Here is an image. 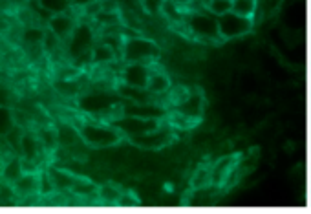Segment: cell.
<instances>
[{
  "mask_svg": "<svg viewBox=\"0 0 311 214\" xmlns=\"http://www.w3.org/2000/svg\"><path fill=\"white\" fill-rule=\"evenodd\" d=\"M161 50L160 46L156 44L154 41H148V39H143V37H125V44L123 51H121V59L125 63H141L148 64L160 59Z\"/></svg>",
  "mask_w": 311,
  "mask_h": 214,
  "instance_id": "cell-1",
  "label": "cell"
},
{
  "mask_svg": "<svg viewBox=\"0 0 311 214\" xmlns=\"http://www.w3.org/2000/svg\"><path fill=\"white\" fill-rule=\"evenodd\" d=\"M79 136L82 137V141L86 145L94 146V148H101V146H112L119 143L121 139V132L117 128L108 127L103 123H84L79 128Z\"/></svg>",
  "mask_w": 311,
  "mask_h": 214,
  "instance_id": "cell-2",
  "label": "cell"
},
{
  "mask_svg": "<svg viewBox=\"0 0 311 214\" xmlns=\"http://www.w3.org/2000/svg\"><path fill=\"white\" fill-rule=\"evenodd\" d=\"M218 20V33L222 41H233L238 37H243L253 29V18L240 17V15L229 11L216 17Z\"/></svg>",
  "mask_w": 311,
  "mask_h": 214,
  "instance_id": "cell-3",
  "label": "cell"
},
{
  "mask_svg": "<svg viewBox=\"0 0 311 214\" xmlns=\"http://www.w3.org/2000/svg\"><path fill=\"white\" fill-rule=\"evenodd\" d=\"M187 26L198 39L201 41H216L220 39L218 20L209 11H196L187 17Z\"/></svg>",
  "mask_w": 311,
  "mask_h": 214,
  "instance_id": "cell-4",
  "label": "cell"
},
{
  "mask_svg": "<svg viewBox=\"0 0 311 214\" xmlns=\"http://www.w3.org/2000/svg\"><path fill=\"white\" fill-rule=\"evenodd\" d=\"M174 128L172 127H158L150 132L139 134V136H130V141L137 145L139 148H148V150H158L163 146L170 145L174 139Z\"/></svg>",
  "mask_w": 311,
  "mask_h": 214,
  "instance_id": "cell-5",
  "label": "cell"
},
{
  "mask_svg": "<svg viewBox=\"0 0 311 214\" xmlns=\"http://www.w3.org/2000/svg\"><path fill=\"white\" fill-rule=\"evenodd\" d=\"M203 108H205V99L201 96V91L198 90H189V94L183 97V101H179L178 105L174 106V112L185 115V117L198 121L203 115Z\"/></svg>",
  "mask_w": 311,
  "mask_h": 214,
  "instance_id": "cell-6",
  "label": "cell"
},
{
  "mask_svg": "<svg viewBox=\"0 0 311 214\" xmlns=\"http://www.w3.org/2000/svg\"><path fill=\"white\" fill-rule=\"evenodd\" d=\"M150 66L141 63H128L123 70V82L128 86L146 88V82L150 77Z\"/></svg>",
  "mask_w": 311,
  "mask_h": 214,
  "instance_id": "cell-7",
  "label": "cell"
},
{
  "mask_svg": "<svg viewBox=\"0 0 311 214\" xmlns=\"http://www.w3.org/2000/svg\"><path fill=\"white\" fill-rule=\"evenodd\" d=\"M234 160H236V156H224L218 161H214V165L210 167V183L212 185H216V187L225 185L227 178L234 170V165H236Z\"/></svg>",
  "mask_w": 311,
  "mask_h": 214,
  "instance_id": "cell-8",
  "label": "cell"
},
{
  "mask_svg": "<svg viewBox=\"0 0 311 214\" xmlns=\"http://www.w3.org/2000/svg\"><path fill=\"white\" fill-rule=\"evenodd\" d=\"M72 42H70V53L73 57L84 53L90 50V46L94 44V35H91L90 27L88 26H75L72 35Z\"/></svg>",
  "mask_w": 311,
  "mask_h": 214,
  "instance_id": "cell-9",
  "label": "cell"
},
{
  "mask_svg": "<svg viewBox=\"0 0 311 214\" xmlns=\"http://www.w3.org/2000/svg\"><path fill=\"white\" fill-rule=\"evenodd\" d=\"M48 29L51 33H55L59 39H66L75 29V20H73V17H70L66 13H55L48 18Z\"/></svg>",
  "mask_w": 311,
  "mask_h": 214,
  "instance_id": "cell-10",
  "label": "cell"
},
{
  "mask_svg": "<svg viewBox=\"0 0 311 214\" xmlns=\"http://www.w3.org/2000/svg\"><path fill=\"white\" fill-rule=\"evenodd\" d=\"M11 187H13V194L20 198L35 194L39 192V172H24Z\"/></svg>",
  "mask_w": 311,
  "mask_h": 214,
  "instance_id": "cell-11",
  "label": "cell"
},
{
  "mask_svg": "<svg viewBox=\"0 0 311 214\" xmlns=\"http://www.w3.org/2000/svg\"><path fill=\"white\" fill-rule=\"evenodd\" d=\"M117 94L125 99L132 101L134 105H145V103H154V97L146 88H136V86H128L125 82H121L117 86Z\"/></svg>",
  "mask_w": 311,
  "mask_h": 214,
  "instance_id": "cell-12",
  "label": "cell"
},
{
  "mask_svg": "<svg viewBox=\"0 0 311 214\" xmlns=\"http://www.w3.org/2000/svg\"><path fill=\"white\" fill-rule=\"evenodd\" d=\"M146 90L150 91L152 96H163V94H169L170 91V79L167 73L163 72H150V77L146 82Z\"/></svg>",
  "mask_w": 311,
  "mask_h": 214,
  "instance_id": "cell-13",
  "label": "cell"
},
{
  "mask_svg": "<svg viewBox=\"0 0 311 214\" xmlns=\"http://www.w3.org/2000/svg\"><path fill=\"white\" fill-rule=\"evenodd\" d=\"M48 174L51 176L55 191L70 192V189H72V185H73V179H75V174L68 172V170H63V169H55V167H50V169H48Z\"/></svg>",
  "mask_w": 311,
  "mask_h": 214,
  "instance_id": "cell-14",
  "label": "cell"
},
{
  "mask_svg": "<svg viewBox=\"0 0 311 214\" xmlns=\"http://www.w3.org/2000/svg\"><path fill=\"white\" fill-rule=\"evenodd\" d=\"M24 174L22 170V160L20 158H11V160L4 161L2 170H0V178L4 179L8 185H13L20 176Z\"/></svg>",
  "mask_w": 311,
  "mask_h": 214,
  "instance_id": "cell-15",
  "label": "cell"
},
{
  "mask_svg": "<svg viewBox=\"0 0 311 214\" xmlns=\"http://www.w3.org/2000/svg\"><path fill=\"white\" fill-rule=\"evenodd\" d=\"M20 152H22L24 160L39 161V154H41V143L37 141V137L32 136V134H22V136H20Z\"/></svg>",
  "mask_w": 311,
  "mask_h": 214,
  "instance_id": "cell-16",
  "label": "cell"
},
{
  "mask_svg": "<svg viewBox=\"0 0 311 214\" xmlns=\"http://www.w3.org/2000/svg\"><path fill=\"white\" fill-rule=\"evenodd\" d=\"M115 51L106 46L103 41L96 42V44L91 46V63L94 64H110L115 60Z\"/></svg>",
  "mask_w": 311,
  "mask_h": 214,
  "instance_id": "cell-17",
  "label": "cell"
},
{
  "mask_svg": "<svg viewBox=\"0 0 311 214\" xmlns=\"http://www.w3.org/2000/svg\"><path fill=\"white\" fill-rule=\"evenodd\" d=\"M73 196H81V198H88V196H97V185L91 179L82 178V176H75L73 179V185L70 189Z\"/></svg>",
  "mask_w": 311,
  "mask_h": 214,
  "instance_id": "cell-18",
  "label": "cell"
},
{
  "mask_svg": "<svg viewBox=\"0 0 311 214\" xmlns=\"http://www.w3.org/2000/svg\"><path fill=\"white\" fill-rule=\"evenodd\" d=\"M121 189L114 183H105V185H99L97 187V198H99L103 203L106 205H117V200L121 196Z\"/></svg>",
  "mask_w": 311,
  "mask_h": 214,
  "instance_id": "cell-19",
  "label": "cell"
},
{
  "mask_svg": "<svg viewBox=\"0 0 311 214\" xmlns=\"http://www.w3.org/2000/svg\"><path fill=\"white\" fill-rule=\"evenodd\" d=\"M210 185V167L201 165L194 170V174L191 176V187L194 191H203L205 187Z\"/></svg>",
  "mask_w": 311,
  "mask_h": 214,
  "instance_id": "cell-20",
  "label": "cell"
},
{
  "mask_svg": "<svg viewBox=\"0 0 311 214\" xmlns=\"http://www.w3.org/2000/svg\"><path fill=\"white\" fill-rule=\"evenodd\" d=\"M256 8H258V0H233L231 11L240 15V17L253 18L256 13Z\"/></svg>",
  "mask_w": 311,
  "mask_h": 214,
  "instance_id": "cell-21",
  "label": "cell"
},
{
  "mask_svg": "<svg viewBox=\"0 0 311 214\" xmlns=\"http://www.w3.org/2000/svg\"><path fill=\"white\" fill-rule=\"evenodd\" d=\"M161 15H165L170 22H181V20H183L181 6L176 4L174 0H163V6H161Z\"/></svg>",
  "mask_w": 311,
  "mask_h": 214,
  "instance_id": "cell-22",
  "label": "cell"
},
{
  "mask_svg": "<svg viewBox=\"0 0 311 214\" xmlns=\"http://www.w3.org/2000/svg\"><path fill=\"white\" fill-rule=\"evenodd\" d=\"M39 137H41V145L44 146L48 152H53L59 148V134H57V130H53V128H42Z\"/></svg>",
  "mask_w": 311,
  "mask_h": 214,
  "instance_id": "cell-23",
  "label": "cell"
},
{
  "mask_svg": "<svg viewBox=\"0 0 311 214\" xmlns=\"http://www.w3.org/2000/svg\"><path fill=\"white\" fill-rule=\"evenodd\" d=\"M231 8H233V0H207V4H205V9L209 13L214 15V17L229 13Z\"/></svg>",
  "mask_w": 311,
  "mask_h": 214,
  "instance_id": "cell-24",
  "label": "cell"
},
{
  "mask_svg": "<svg viewBox=\"0 0 311 214\" xmlns=\"http://www.w3.org/2000/svg\"><path fill=\"white\" fill-rule=\"evenodd\" d=\"M101 41L105 42L106 46H110L115 53H121L123 51V44H125V35L121 32H112V33H103V39Z\"/></svg>",
  "mask_w": 311,
  "mask_h": 214,
  "instance_id": "cell-25",
  "label": "cell"
},
{
  "mask_svg": "<svg viewBox=\"0 0 311 214\" xmlns=\"http://www.w3.org/2000/svg\"><path fill=\"white\" fill-rule=\"evenodd\" d=\"M94 20H96L99 26L110 27V26H119L121 17H119L117 11H99V13L94 17Z\"/></svg>",
  "mask_w": 311,
  "mask_h": 214,
  "instance_id": "cell-26",
  "label": "cell"
},
{
  "mask_svg": "<svg viewBox=\"0 0 311 214\" xmlns=\"http://www.w3.org/2000/svg\"><path fill=\"white\" fill-rule=\"evenodd\" d=\"M41 6L48 13H64L70 8V0H41Z\"/></svg>",
  "mask_w": 311,
  "mask_h": 214,
  "instance_id": "cell-27",
  "label": "cell"
},
{
  "mask_svg": "<svg viewBox=\"0 0 311 214\" xmlns=\"http://www.w3.org/2000/svg\"><path fill=\"white\" fill-rule=\"evenodd\" d=\"M51 192H55V185L51 181V176L48 174V170H42V172H39V194L41 196H48Z\"/></svg>",
  "mask_w": 311,
  "mask_h": 214,
  "instance_id": "cell-28",
  "label": "cell"
},
{
  "mask_svg": "<svg viewBox=\"0 0 311 214\" xmlns=\"http://www.w3.org/2000/svg\"><path fill=\"white\" fill-rule=\"evenodd\" d=\"M22 39L27 44H42L44 29H41V27H26L22 33Z\"/></svg>",
  "mask_w": 311,
  "mask_h": 214,
  "instance_id": "cell-29",
  "label": "cell"
},
{
  "mask_svg": "<svg viewBox=\"0 0 311 214\" xmlns=\"http://www.w3.org/2000/svg\"><path fill=\"white\" fill-rule=\"evenodd\" d=\"M117 205L119 207H136V205H139V198H137L134 192L123 191L117 200Z\"/></svg>",
  "mask_w": 311,
  "mask_h": 214,
  "instance_id": "cell-30",
  "label": "cell"
},
{
  "mask_svg": "<svg viewBox=\"0 0 311 214\" xmlns=\"http://www.w3.org/2000/svg\"><path fill=\"white\" fill-rule=\"evenodd\" d=\"M59 41H60V39L55 35V33H51L50 29H46V32H44V39H42V46H44V50L48 51V53H51L53 50H57Z\"/></svg>",
  "mask_w": 311,
  "mask_h": 214,
  "instance_id": "cell-31",
  "label": "cell"
},
{
  "mask_svg": "<svg viewBox=\"0 0 311 214\" xmlns=\"http://www.w3.org/2000/svg\"><path fill=\"white\" fill-rule=\"evenodd\" d=\"M141 4H143V9H145L148 15H160L163 0H143Z\"/></svg>",
  "mask_w": 311,
  "mask_h": 214,
  "instance_id": "cell-32",
  "label": "cell"
},
{
  "mask_svg": "<svg viewBox=\"0 0 311 214\" xmlns=\"http://www.w3.org/2000/svg\"><path fill=\"white\" fill-rule=\"evenodd\" d=\"M84 11H86V13H90L91 17H96V15L101 11V0H96V2L86 4V6H84Z\"/></svg>",
  "mask_w": 311,
  "mask_h": 214,
  "instance_id": "cell-33",
  "label": "cell"
},
{
  "mask_svg": "<svg viewBox=\"0 0 311 214\" xmlns=\"http://www.w3.org/2000/svg\"><path fill=\"white\" fill-rule=\"evenodd\" d=\"M90 2H96V0H73V4L75 6H86Z\"/></svg>",
  "mask_w": 311,
  "mask_h": 214,
  "instance_id": "cell-34",
  "label": "cell"
},
{
  "mask_svg": "<svg viewBox=\"0 0 311 214\" xmlns=\"http://www.w3.org/2000/svg\"><path fill=\"white\" fill-rule=\"evenodd\" d=\"M176 4H179V6H191L194 0H174Z\"/></svg>",
  "mask_w": 311,
  "mask_h": 214,
  "instance_id": "cell-35",
  "label": "cell"
},
{
  "mask_svg": "<svg viewBox=\"0 0 311 214\" xmlns=\"http://www.w3.org/2000/svg\"><path fill=\"white\" fill-rule=\"evenodd\" d=\"M2 165H4V160H2V156H0V170H2Z\"/></svg>",
  "mask_w": 311,
  "mask_h": 214,
  "instance_id": "cell-36",
  "label": "cell"
}]
</instances>
